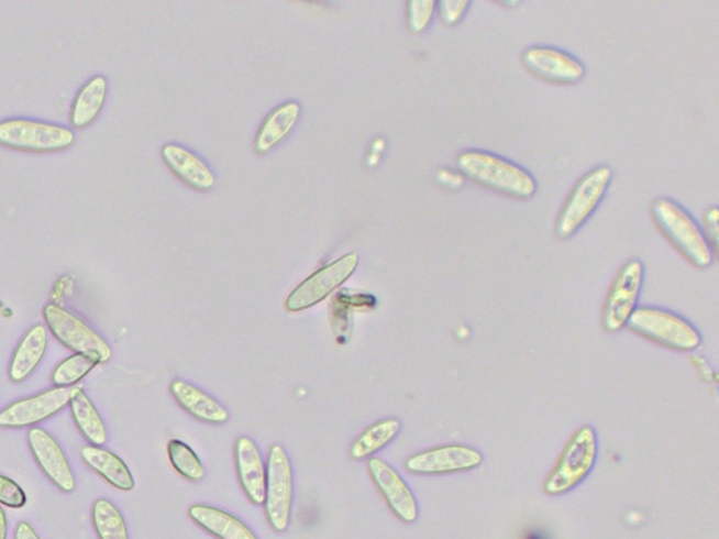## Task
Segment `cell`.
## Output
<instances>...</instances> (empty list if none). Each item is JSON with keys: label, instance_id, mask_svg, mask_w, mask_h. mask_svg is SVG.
<instances>
[{"label": "cell", "instance_id": "1", "mask_svg": "<svg viewBox=\"0 0 719 539\" xmlns=\"http://www.w3.org/2000/svg\"><path fill=\"white\" fill-rule=\"evenodd\" d=\"M457 167L468 179L506 196L530 198L537 191L531 173L493 152L465 150L457 156Z\"/></svg>", "mask_w": 719, "mask_h": 539}, {"label": "cell", "instance_id": "2", "mask_svg": "<svg viewBox=\"0 0 719 539\" xmlns=\"http://www.w3.org/2000/svg\"><path fill=\"white\" fill-rule=\"evenodd\" d=\"M652 216L672 245L688 262L700 268L711 266L714 262L711 243L685 207L672 198L660 197L653 201Z\"/></svg>", "mask_w": 719, "mask_h": 539}, {"label": "cell", "instance_id": "3", "mask_svg": "<svg viewBox=\"0 0 719 539\" xmlns=\"http://www.w3.org/2000/svg\"><path fill=\"white\" fill-rule=\"evenodd\" d=\"M612 180L610 166L594 167L577 180L556 218L555 235L560 239L574 237L600 206Z\"/></svg>", "mask_w": 719, "mask_h": 539}, {"label": "cell", "instance_id": "4", "mask_svg": "<svg viewBox=\"0 0 719 539\" xmlns=\"http://www.w3.org/2000/svg\"><path fill=\"white\" fill-rule=\"evenodd\" d=\"M599 454L597 435L594 427L584 426L576 431L566 444L544 483V492L550 496H561L575 490L594 470Z\"/></svg>", "mask_w": 719, "mask_h": 539}, {"label": "cell", "instance_id": "5", "mask_svg": "<svg viewBox=\"0 0 719 539\" xmlns=\"http://www.w3.org/2000/svg\"><path fill=\"white\" fill-rule=\"evenodd\" d=\"M627 327L652 342L678 352H692L703 343L700 332L688 320L667 309L637 308L628 319Z\"/></svg>", "mask_w": 719, "mask_h": 539}, {"label": "cell", "instance_id": "6", "mask_svg": "<svg viewBox=\"0 0 719 539\" xmlns=\"http://www.w3.org/2000/svg\"><path fill=\"white\" fill-rule=\"evenodd\" d=\"M74 132L65 127L32 120L0 123V145L30 152H58L74 144Z\"/></svg>", "mask_w": 719, "mask_h": 539}, {"label": "cell", "instance_id": "7", "mask_svg": "<svg viewBox=\"0 0 719 539\" xmlns=\"http://www.w3.org/2000/svg\"><path fill=\"white\" fill-rule=\"evenodd\" d=\"M292 468L281 446H273L266 471L265 508L273 530L285 532L290 526Z\"/></svg>", "mask_w": 719, "mask_h": 539}, {"label": "cell", "instance_id": "8", "mask_svg": "<svg viewBox=\"0 0 719 539\" xmlns=\"http://www.w3.org/2000/svg\"><path fill=\"white\" fill-rule=\"evenodd\" d=\"M644 278L645 266L640 258H632L621 267L602 309V327L607 332L627 327L628 319L637 309Z\"/></svg>", "mask_w": 719, "mask_h": 539}, {"label": "cell", "instance_id": "9", "mask_svg": "<svg viewBox=\"0 0 719 539\" xmlns=\"http://www.w3.org/2000/svg\"><path fill=\"white\" fill-rule=\"evenodd\" d=\"M358 266L356 253H349L336 262L319 268L303 282L287 298L286 308L290 312H301L322 302L339 287H342Z\"/></svg>", "mask_w": 719, "mask_h": 539}, {"label": "cell", "instance_id": "10", "mask_svg": "<svg viewBox=\"0 0 719 539\" xmlns=\"http://www.w3.org/2000/svg\"><path fill=\"white\" fill-rule=\"evenodd\" d=\"M44 319L51 333L76 354H98L100 363H108L113 355L108 342L67 309L48 304L44 308Z\"/></svg>", "mask_w": 719, "mask_h": 539}, {"label": "cell", "instance_id": "11", "mask_svg": "<svg viewBox=\"0 0 719 539\" xmlns=\"http://www.w3.org/2000/svg\"><path fill=\"white\" fill-rule=\"evenodd\" d=\"M521 61L531 74L549 82L569 85L579 82L586 74L585 65L566 51L551 45H533L524 51Z\"/></svg>", "mask_w": 719, "mask_h": 539}, {"label": "cell", "instance_id": "12", "mask_svg": "<svg viewBox=\"0 0 719 539\" xmlns=\"http://www.w3.org/2000/svg\"><path fill=\"white\" fill-rule=\"evenodd\" d=\"M484 462L478 450L467 446H443L408 458L407 470L418 475H444L473 471Z\"/></svg>", "mask_w": 719, "mask_h": 539}, {"label": "cell", "instance_id": "13", "mask_svg": "<svg viewBox=\"0 0 719 539\" xmlns=\"http://www.w3.org/2000/svg\"><path fill=\"white\" fill-rule=\"evenodd\" d=\"M74 386L53 388L33 398L14 402L0 414L2 429H22L59 414L69 404Z\"/></svg>", "mask_w": 719, "mask_h": 539}, {"label": "cell", "instance_id": "14", "mask_svg": "<svg viewBox=\"0 0 719 539\" xmlns=\"http://www.w3.org/2000/svg\"><path fill=\"white\" fill-rule=\"evenodd\" d=\"M368 471L394 515L407 524L417 521L419 517L417 497L402 476L379 458H372L368 461Z\"/></svg>", "mask_w": 719, "mask_h": 539}, {"label": "cell", "instance_id": "15", "mask_svg": "<svg viewBox=\"0 0 719 539\" xmlns=\"http://www.w3.org/2000/svg\"><path fill=\"white\" fill-rule=\"evenodd\" d=\"M29 446L44 474L60 491L67 493L73 492L75 490L73 470H70L67 455L64 454L63 449H60L54 437L49 436L47 431L34 427V429L29 431Z\"/></svg>", "mask_w": 719, "mask_h": 539}, {"label": "cell", "instance_id": "16", "mask_svg": "<svg viewBox=\"0 0 719 539\" xmlns=\"http://www.w3.org/2000/svg\"><path fill=\"white\" fill-rule=\"evenodd\" d=\"M237 476L246 496L256 506L265 505L266 470L259 449L250 437H241L235 446Z\"/></svg>", "mask_w": 719, "mask_h": 539}, {"label": "cell", "instance_id": "17", "mask_svg": "<svg viewBox=\"0 0 719 539\" xmlns=\"http://www.w3.org/2000/svg\"><path fill=\"white\" fill-rule=\"evenodd\" d=\"M162 156L175 175L179 176L187 185L209 190L215 183L214 173L209 165L202 162L199 156L192 154L187 147L176 144H168L162 150Z\"/></svg>", "mask_w": 719, "mask_h": 539}, {"label": "cell", "instance_id": "18", "mask_svg": "<svg viewBox=\"0 0 719 539\" xmlns=\"http://www.w3.org/2000/svg\"><path fill=\"white\" fill-rule=\"evenodd\" d=\"M170 393L175 396L177 404L195 419L212 425H222L230 420V414L224 406L186 381H174L170 385Z\"/></svg>", "mask_w": 719, "mask_h": 539}, {"label": "cell", "instance_id": "19", "mask_svg": "<svg viewBox=\"0 0 719 539\" xmlns=\"http://www.w3.org/2000/svg\"><path fill=\"white\" fill-rule=\"evenodd\" d=\"M189 516L192 521L202 530L220 539H257L255 534L240 518L220 508L195 505L189 508Z\"/></svg>", "mask_w": 719, "mask_h": 539}, {"label": "cell", "instance_id": "20", "mask_svg": "<svg viewBox=\"0 0 719 539\" xmlns=\"http://www.w3.org/2000/svg\"><path fill=\"white\" fill-rule=\"evenodd\" d=\"M47 330L42 324L30 329L10 361L9 378L16 384L27 380L42 363L45 352H47Z\"/></svg>", "mask_w": 719, "mask_h": 539}, {"label": "cell", "instance_id": "21", "mask_svg": "<svg viewBox=\"0 0 719 539\" xmlns=\"http://www.w3.org/2000/svg\"><path fill=\"white\" fill-rule=\"evenodd\" d=\"M80 457H82L86 465L98 472L115 490L123 492L134 490L135 481L130 468L125 465V462L120 457L113 454V452L101 449V447L86 446L80 451Z\"/></svg>", "mask_w": 719, "mask_h": 539}, {"label": "cell", "instance_id": "22", "mask_svg": "<svg viewBox=\"0 0 719 539\" xmlns=\"http://www.w3.org/2000/svg\"><path fill=\"white\" fill-rule=\"evenodd\" d=\"M301 106L297 101H287V103L276 107L272 110L261 125L257 132L255 146L259 154H266L278 142L286 139L290 131L300 119Z\"/></svg>", "mask_w": 719, "mask_h": 539}, {"label": "cell", "instance_id": "23", "mask_svg": "<svg viewBox=\"0 0 719 539\" xmlns=\"http://www.w3.org/2000/svg\"><path fill=\"white\" fill-rule=\"evenodd\" d=\"M70 411H73L76 426L79 427L80 433L85 439L95 447H101L108 441V431L103 420L96 410L92 400L84 393L80 386H74L73 394H70Z\"/></svg>", "mask_w": 719, "mask_h": 539}, {"label": "cell", "instance_id": "24", "mask_svg": "<svg viewBox=\"0 0 719 539\" xmlns=\"http://www.w3.org/2000/svg\"><path fill=\"white\" fill-rule=\"evenodd\" d=\"M106 95H108V80L104 76H96L80 89L74 101L73 116H70L76 129H85L93 123L104 105Z\"/></svg>", "mask_w": 719, "mask_h": 539}, {"label": "cell", "instance_id": "25", "mask_svg": "<svg viewBox=\"0 0 719 539\" xmlns=\"http://www.w3.org/2000/svg\"><path fill=\"white\" fill-rule=\"evenodd\" d=\"M399 431H401V421L398 419L391 417V419L379 420L357 437V440L353 442L351 455L354 460H364V458L376 454L377 451L388 446Z\"/></svg>", "mask_w": 719, "mask_h": 539}, {"label": "cell", "instance_id": "26", "mask_svg": "<svg viewBox=\"0 0 719 539\" xmlns=\"http://www.w3.org/2000/svg\"><path fill=\"white\" fill-rule=\"evenodd\" d=\"M92 520L100 539H130L123 515L113 503L106 498L95 502Z\"/></svg>", "mask_w": 719, "mask_h": 539}, {"label": "cell", "instance_id": "27", "mask_svg": "<svg viewBox=\"0 0 719 539\" xmlns=\"http://www.w3.org/2000/svg\"><path fill=\"white\" fill-rule=\"evenodd\" d=\"M100 364L98 354H74L57 365L51 375L55 388H68L82 381L86 375Z\"/></svg>", "mask_w": 719, "mask_h": 539}, {"label": "cell", "instance_id": "28", "mask_svg": "<svg viewBox=\"0 0 719 539\" xmlns=\"http://www.w3.org/2000/svg\"><path fill=\"white\" fill-rule=\"evenodd\" d=\"M168 455L172 466L186 480L200 482L204 480L206 470L202 466L200 458L190 449L186 442L180 440H170L168 444Z\"/></svg>", "mask_w": 719, "mask_h": 539}, {"label": "cell", "instance_id": "29", "mask_svg": "<svg viewBox=\"0 0 719 539\" xmlns=\"http://www.w3.org/2000/svg\"><path fill=\"white\" fill-rule=\"evenodd\" d=\"M434 8V0H410L408 3V25L410 32H423L433 18Z\"/></svg>", "mask_w": 719, "mask_h": 539}, {"label": "cell", "instance_id": "30", "mask_svg": "<svg viewBox=\"0 0 719 539\" xmlns=\"http://www.w3.org/2000/svg\"><path fill=\"white\" fill-rule=\"evenodd\" d=\"M27 503L25 492L10 477L0 475V505L10 508H22Z\"/></svg>", "mask_w": 719, "mask_h": 539}, {"label": "cell", "instance_id": "31", "mask_svg": "<svg viewBox=\"0 0 719 539\" xmlns=\"http://www.w3.org/2000/svg\"><path fill=\"white\" fill-rule=\"evenodd\" d=\"M469 7L471 2L468 0H443L439 4L440 16H442L445 24L454 25L463 19Z\"/></svg>", "mask_w": 719, "mask_h": 539}, {"label": "cell", "instance_id": "32", "mask_svg": "<svg viewBox=\"0 0 719 539\" xmlns=\"http://www.w3.org/2000/svg\"><path fill=\"white\" fill-rule=\"evenodd\" d=\"M718 208L712 207L710 210H707L706 217H704V220H706L707 239L710 241L712 248L718 246Z\"/></svg>", "mask_w": 719, "mask_h": 539}, {"label": "cell", "instance_id": "33", "mask_svg": "<svg viewBox=\"0 0 719 539\" xmlns=\"http://www.w3.org/2000/svg\"><path fill=\"white\" fill-rule=\"evenodd\" d=\"M14 539H40L37 532L34 531V528L30 526L29 522L22 521L19 522L16 527V532H14Z\"/></svg>", "mask_w": 719, "mask_h": 539}, {"label": "cell", "instance_id": "34", "mask_svg": "<svg viewBox=\"0 0 719 539\" xmlns=\"http://www.w3.org/2000/svg\"><path fill=\"white\" fill-rule=\"evenodd\" d=\"M8 538V518L3 507L0 506V539Z\"/></svg>", "mask_w": 719, "mask_h": 539}]
</instances>
